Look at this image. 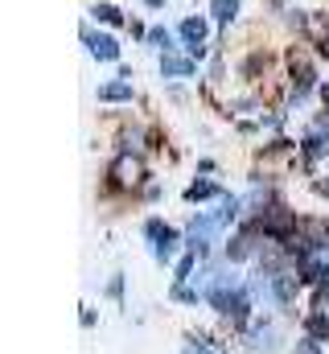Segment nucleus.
Masks as SVG:
<instances>
[{"label": "nucleus", "mask_w": 329, "mask_h": 354, "mask_svg": "<svg viewBox=\"0 0 329 354\" xmlns=\"http://www.w3.org/2000/svg\"><path fill=\"white\" fill-rule=\"evenodd\" d=\"M86 41H91V54H95V58H103V62H115V58H120V46H115L107 33H86Z\"/></svg>", "instance_id": "f257e3e1"}, {"label": "nucleus", "mask_w": 329, "mask_h": 354, "mask_svg": "<svg viewBox=\"0 0 329 354\" xmlns=\"http://www.w3.org/2000/svg\"><path fill=\"white\" fill-rule=\"evenodd\" d=\"M181 37L189 41V50H194V54H202V41H206V25H202L198 17H189V21H181Z\"/></svg>", "instance_id": "f03ea898"}, {"label": "nucleus", "mask_w": 329, "mask_h": 354, "mask_svg": "<svg viewBox=\"0 0 329 354\" xmlns=\"http://www.w3.org/2000/svg\"><path fill=\"white\" fill-rule=\"evenodd\" d=\"M272 288H276V297H280V301L288 305V301L297 297V288H301V280H297L292 272H276V276H272Z\"/></svg>", "instance_id": "7ed1b4c3"}, {"label": "nucleus", "mask_w": 329, "mask_h": 354, "mask_svg": "<svg viewBox=\"0 0 329 354\" xmlns=\"http://www.w3.org/2000/svg\"><path fill=\"white\" fill-rule=\"evenodd\" d=\"M161 71H164V75H189V71H194V66H189V62H185V58H173V54H164Z\"/></svg>", "instance_id": "20e7f679"}, {"label": "nucleus", "mask_w": 329, "mask_h": 354, "mask_svg": "<svg viewBox=\"0 0 329 354\" xmlns=\"http://www.w3.org/2000/svg\"><path fill=\"white\" fill-rule=\"evenodd\" d=\"M99 99H132V87L128 83H107V87L99 91Z\"/></svg>", "instance_id": "39448f33"}, {"label": "nucleus", "mask_w": 329, "mask_h": 354, "mask_svg": "<svg viewBox=\"0 0 329 354\" xmlns=\"http://www.w3.org/2000/svg\"><path fill=\"white\" fill-rule=\"evenodd\" d=\"M235 8H239V0H214V17H218V21H231Z\"/></svg>", "instance_id": "423d86ee"}, {"label": "nucleus", "mask_w": 329, "mask_h": 354, "mask_svg": "<svg viewBox=\"0 0 329 354\" xmlns=\"http://www.w3.org/2000/svg\"><path fill=\"white\" fill-rule=\"evenodd\" d=\"M210 194H214V185H210V181H198V185H189V194H185V198H189V202H198V198H210Z\"/></svg>", "instance_id": "0eeeda50"}, {"label": "nucleus", "mask_w": 329, "mask_h": 354, "mask_svg": "<svg viewBox=\"0 0 329 354\" xmlns=\"http://www.w3.org/2000/svg\"><path fill=\"white\" fill-rule=\"evenodd\" d=\"M95 12H99V17H103L107 25H115V21H120V8H111V4H99Z\"/></svg>", "instance_id": "6e6552de"}, {"label": "nucleus", "mask_w": 329, "mask_h": 354, "mask_svg": "<svg viewBox=\"0 0 329 354\" xmlns=\"http://www.w3.org/2000/svg\"><path fill=\"white\" fill-rule=\"evenodd\" d=\"M185 354H206V346H185Z\"/></svg>", "instance_id": "1a4fd4ad"}, {"label": "nucleus", "mask_w": 329, "mask_h": 354, "mask_svg": "<svg viewBox=\"0 0 329 354\" xmlns=\"http://www.w3.org/2000/svg\"><path fill=\"white\" fill-rule=\"evenodd\" d=\"M326 103H329V87H326Z\"/></svg>", "instance_id": "9d476101"}]
</instances>
